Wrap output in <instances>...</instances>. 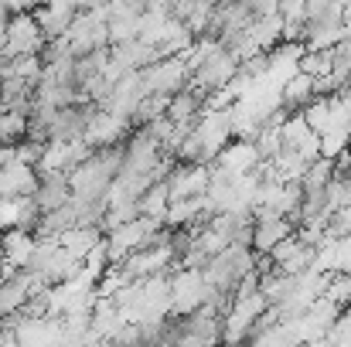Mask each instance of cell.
<instances>
[{"instance_id":"6da1fadb","label":"cell","mask_w":351,"mask_h":347,"mask_svg":"<svg viewBox=\"0 0 351 347\" xmlns=\"http://www.w3.org/2000/svg\"><path fill=\"white\" fill-rule=\"evenodd\" d=\"M256 269V252L252 248H239V245H226L219 255H212V262L205 266V283H208V290H215L219 296H226V300H232V290L235 283L245 276V272H252Z\"/></svg>"},{"instance_id":"7a4b0ae2","label":"cell","mask_w":351,"mask_h":347,"mask_svg":"<svg viewBox=\"0 0 351 347\" xmlns=\"http://www.w3.org/2000/svg\"><path fill=\"white\" fill-rule=\"evenodd\" d=\"M269 303L263 293H252L245 300H232L229 310L222 313V344L226 347H242L249 341V334L259 327V320L266 317Z\"/></svg>"},{"instance_id":"3957f363","label":"cell","mask_w":351,"mask_h":347,"mask_svg":"<svg viewBox=\"0 0 351 347\" xmlns=\"http://www.w3.org/2000/svg\"><path fill=\"white\" fill-rule=\"evenodd\" d=\"M164 235V222L160 218H147V215H140L136 222H126V225H119V229H110L103 235V242H106V255H110V262L117 266L123 262L130 252H136V248H147L150 242H157Z\"/></svg>"},{"instance_id":"277c9868","label":"cell","mask_w":351,"mask_h":347,"mask_svg":"<svg viewBox=\"0 0 351 347\" xmlns=\"http://www.w3.org/2000/svg\"><path fill=\"white\" fill-rule=\"evenodd\" d=\"M174 320H178V331L171 347H222V313L198 307L195 313H184Z\"/></svg>"},{"instance_id":"5b68a950","label":"cell","mask_w":351,"mask_h":347,"mask_svg":"<svg viewBox=\"0 0 351 347\" xmlns=\"http://www.w3.org/2000/svg\"><path fill=\"white\" fill-rule=\"evenodd\" d=\"M338 317H341V307H335L331 300L317 296L304 313H297L293 320H287V327H290L293 344H314V341H324V334L331 331V324Z\"/></svg>"},{"instance_id":"8992f818","label":"cell","mask_w":351,"mask_h":347,"mask_svg":"<svg viewBox=\"0 0 351 347\" xmlns=\"http://www.w3.org/2000/svg\"><path fill=\"white\" fill-rule=\"evenodd\" d=\"M140 79H143L147 96H150V92H157V96H174V92H181V89L188 86V65H184L181 55L160 58V62L140 68Z\"/></svg>"},{"instance_id":"52a82bcc","label":"cell","mask_w":351,"mask_h":347,"mask_svg":"<svg viewBox=\"0 0 351 347\" xmlns=\"http://www.w3.org/2000/svg\"><path fill=\"white\" fill-rule=\"evenodd\" d=\"M45 48V34L38 31L31 14H14L7 24V58H24V55H38Z\"/></svg>"},{"instance_id":"ba28073f","label":"cell","mask_w":351,"mask_h":347,"mask_svg":"<svg viewBox=\"0 0 351 347\" xmlns=\"http://www.w3.org/2000/svg\"><path fill=\"white\" fill-rule=\"evenodd\" d=\"M212 184V167L208 164H174V170L167 174V188H171V201L174 198H202Z\"/></svg>"},{"instance_id":"9c48e42d","label":"cell","mask_w":351,"mask_h":347,"mask_svg":"<svg viewBox=\"0 0 351 347\" xmlns=\"http://www.w3.org/2000/svg\"><path fill=\"white\" fill-rule=\"evenodd\" d=\"M34 205H38V211L45 215V211H55V208H62V205H69L72 201V184H69V174L65 170H45V174H38V188H34Z\"/></svg>"},{"instance_id":"30bf717a","label":"cell","mask_w":351,"mask_h":347,"mask_svg":"<svg viewBox=\"0 0 351 347\" xmlns=\"http://www.w3.org/2000/svg\"><path fill=\"white\" fill-rule=\"evenodd\" d=\"M269 266H276V269L287 272V276H297V272H304V269L314 266V248L304 245L297 235H290V238H283V242L269 252Z\"/></svg>"},{"instance_id":"8fae6325","label":"cell","mask_w":351,"mask_h":347,"mask_svg":"<svg viewBox=\"0 0 351 347\" xmlns=\"http://www.w3.org/2000/svg\"><path fill=\"white\" fill-rule=\"evenodd\" d=\"M212 167L222 170V174H249V170L259 167V153H256L252 140H235L232 136V140L219 150V157L212 160Z\"/></svg>"},{"instance_id":"7c38bea8","label":"cell","mask_w":351,"mask_h":347,"mask_svg":"<svg viewBox=\"0 0 351 347\" xmlns=\"http://www.w3.org/2000/svg\"><path fill=\"white\" fill-rule=\"evenodd\" d=\"M160 62V51L147 41H123V44H110V65H117L119 72H140L147 65Z\"/></svg>"},{"instance_id":"4fadbf2b","label":"cell","mask_w":351,"mask_h":347,"mask_svg":"<svg viewBox=\"0 0 351 347\" xmlns=\"http://www.w3.org/2000/svg\"><path fill=\"white\" fill-rule=\"evenodd\" d=\"M126 133H130V123H123L117 119L113 113H106V110H99V113L89 119V126H86V143L93 146V150H103V146H117L126 140Z\"/></svg>"},{"instance_id":"5bb4252c","label":"cell","mask_w":351,"mask_h":347,"mask_svg":"<svg viewBox=\"0 0 351 347\" xmlns=\"http://www.w3.org/2000/svg\"><path fill=\"white\" fill-rule=\"evenodd\" d=\"M62 341V317H41L17 324V347H58Z\"/></svg>"},{"instance_id":"9a60e30c","label":"cell","mask_w":351,"mask_h":347,"mask_svg":"<svg viewBox=\"0 0 351 347\" xmlns=\"http://www.w3.org/2000/svg\"><path fill=\"white\" fill-rule=\"evenodd\" d=\"M41 218L34 198H0V231L7 229H24V231H34Z\"/></svg>"},{"instance_id":"2e32d148","label":"cell","mask_w":351,"mask_h":347,"mask_svg":"<svg viewBox=\"0 0 351 347\" xmlns=\"http://www.w3.org/2000/svg\"><path fill=\"white\" fill-rule=\"evenodd\" d=\"M314 269H321V272H351V235L324 238L314 248Z\"/></svg>"},{"instance_id":"e0dca14e","label":"cell","mask_w":351,"mask_h":347,"mask_svg":"<svg viewBox=\"0 0 351 347\" xmlns=\"http://www.w3.org/2000/svg\"><path fill=\"white\" fill-rule=\"evenodd\" d=\"M38 188V170L31 164L0 167V198H31Z\"/></svg>"},{"instance_id":"ac0fdd59","label":"cell","mask_w":351,"mask_h":347,"mask_svg":"<svg viewBox=\"0 0 351 347\" xmlns=\"http://www.w3.org/2000/svg\"><path fill=\"white\" fill-rule=\"evenodd\" d=\"M205 99H208V92H202L198 86H184L181 92H174L171 99H167V119L171 123H195L198 116L205 113Z\"/></svg>"},{"instance_id":"d6986e66","label":"cell","mask_w":351,"mask_h":347,"mask_svg":"<svg viewBox=\"0 0 351 347\" xmlns=\"http://www.w3.org/2000/svg\"><path fill=\"white\" fill-rule=\"evenodd\" d=\"M38 235L24 229H7L0 231V259L10 266V269H24V262L31 259V248H34Z\"/></svg>"},{"instance_id":"ffe728a7","label":"cell","mask_w":351,"mask_h":347,"mask_svg":"<svg viewBox=\"0 0 351 347\" xmlns=\"http://www.w3.org/2000/svg\"><path fill=\"white\" fill-rule=\"evenodd\" d=\"M293 235L290 218H269V222H252V252L256 255H269L283 238Z\"/></svg>"},{"instance_id":"44dd1931","label":"cell","mask_w":351,"mask_h":347,"mask_svg":"<svg viewBox=\"0 0 351 347\" xmlns=\"http://www.w3.org/2000/svg\"><path fill=\"white\" fill-rule=\"evenodd\" d=\"M75 14H79V10H69V7H48V3H41L38 10H31V17H34L38 31L45 34V41H51V38H62V34L72 27Z\"/></svg>"},{"instance_id":"7402d4cb","label":"cell","mask_w":351,"mask_h":347,"mask_svg":"<svg viewBox=\"0 0 351 347\" xmlns=\"http://www.w3.org/2000/svg\"><path fill=\"white\" fill-rule=\"evenodd\" d=\"M195 222H208L205 218V194L202 198H174L164 211V229H184Z\"/></svg>"},{"instance_id":"603a6c76","label":"cell","mask_w":351,"mask_h":347,"mask_svg":"<svg viewBox=\"0 0 351 347\" xmlns=\"http://www.w3.org/2000/svg\"><path fill=\"white\" fill-rule=\"evenodd\" d=\"M103 235H106V231L99 229V225H75V229H69L58 238V245H62L65 252H72L75 259H86V255L103 242Z\"/></svg>"},{"instance_id":"cb8c5ba5","label":"cell","mask_w":351,"mask_h":347,"mask_svg":"<svg viewBox=\"0 0 351 347\" xmlns=\"http://www.w3.org/2000/svg\"><path fill=\"white\" fill-rule=\"evenodd\" d=\"M79 225V218H75V208H72V201L69 205H62V208H55V211H45L41 218H38V225H34V235L38 238H62L69 229H75Z\"/></svg>"},{"instance_id":"d4e9b609","label":"cell","mask_w":351,"mask_h":347,"mask_svg":"<svg viewBox=\"0 0 351 347\" xmlns=\"http://www.w3.org/2000/svg\"><path fill=\"white\" fill-rule=\"evenodd\" d=\"M245 31H249V38L256 41L259 51H273V48L283 41V17H280V14L259 17V21H252Z\"/></svg>"},{"instance_id":"484cf974","label":"cell","mask_w":351,"mask_h":347,"mask_svg":"<svg viewBox=\"0 0 351 347\" xmlns=\"http://www.w3.org/2000/svg\"><path fill=\"white\" fill-rule=\"evenodd\" d=\"M280 99H283V106H287L290 113H300V110L314 99V79L297 72L293 79H287V82L280 86Z\"/></svg>"},{"instance_id":"4316f807","label":"cell","mask_w":351,"mask_h":347,"mask_svg":"<svg viewBox=\"0 0 351 347\" xmlns=\"http://www.w3.org/2000/svg\"><path fill=\"white\" fill-rule=\"evenodd\" d=\"M136 201H140V215L164 222V211H167V205H171V188H167V181H154Z\"/></svg>"},{"instance_id":"83f0119b","label":"cell","mask_w":351,"mask_h":347,"mask_svg":"<svg viewBox=\"0 0 351 347\" xmlns=\"http://www.w3.org/2000/svg\"><path fill=\"white\" fill-rule=\"evenodd\" d=\"M140 218V201L136 198H123V201H110L106 205V215H103V231L119 229L126 222H136Z\"/></svg>"},{"instance_id":"f1b7e54d","label":"cell","mask_w":351,"mask_h":347,"mask_svg":"<svg viewBox=\"0 0 351 347\" xmlns=\"http://www.w3.org/2000/svg\"><path fill=\"white\" fill-rule=\"evenodd\" d=\"M335 62H338L335 48L331 51H304L300 62H297V72L300 75H311V79H321V75H328L335 68Z\"/></svg>"},{"instance_id":"f546056e","label":"cell","mask_w":351,"mask_h":347,"mask_svg":"<svg viewBox=\"0 0 351 347\" xmlns=\"http://www.w3.org/2000/svg\"><path fill=\"white\" fill-rule=\"evenodd\" d=\"M331 177H335V164H331L328 157H321V160H314V164L307 167V174L300 177V188H304V194H311V191H324Z\"/></svg>"},{"instance_id":"4dcf8cb0","label":"cell","mask_w":351,"mask_h":347,"mask_svg":"<svg viewBox=\"0 0 351 347\" xmlns=\"http://www.w3.org/2000/svg\"><path fill=\"white\" fill-rule=\"evenodd\" d=\"M41 72H45V65H41V58H38V55L10 58V65H7V75H10V79H24V82H31V86L41 79Z\"/></svg>"},{"instance_id":"1f68e13d","label":"cell","mask_w":351,"mask_h":347,"mask_svg":"<svg viewBox=\"0 0 351 347\" xmlns=\"http://www.w3.org/2000/svg\"><path fill=\"white\" fill-rule=\"evenodd\" d=\"M321 296L331 300L335 307H351V272H331Z\"/></svg>"},{"instance_id":"d6a6232c","label":"cell","mask_w":351,"mask_h":347,"mask_svg":"<svg viewBox=\"0 0 351 347\" xmlns=\"http://www.w3.org/2000/svg\"><path fill=\"white\" fill-rule=\"evenodd\" d=\"M348 143H351V129H331V133L321 136V157L335 160L338 153L348 150Z\"/></svg>"},{"instance_id":"836d02e7","label":"cell","mask_w":351,"mask_h":347,"mask_svg":"<svg viewBox=\"0 0 351 347\" xmlns=\"http://www.w3.org/2000/svg\"><path fill=\"white\" fill-rule=\"evenodd\" d=\"M351 235V205H341L328 215V238H345Z\"/></svg>"},{"instance_id":"e575fe53","label":"cell","mask_w":351,"mask_h":347,"mask_svg":"<svg viewBox=\"0 0 351 347\" xmlns=\"http://www.w3.org/2000/svg\"><path fill=\"white\" fill-rule=\"evenodd\" d=\"M293 153H300V157H304L307 164L321 160V136H317V133H311V136H307L304 143H297V146H293Z\"/></svg>"},{"instance_id":"d590c367","label":"cell","mask_w":351,"mask_h":347,"mask_svg":"<svg viewBox=\"0 0 351 347\" xmlns=\"http://www.w3.org/2000/svg\"><path fill=\"white\" fill-rule=\"evenodd\" d=\"M45 0H0V10H7L10 17L14 14H31V10H38Z\"/></svg>"},{"instance_id":"8d00e7d4","label":"cell","mask_w":351,"mask_h":347,"mask_svg":"<svg viewBox=\"0 0 351 347\" xmlns=\"http://www.w3.org/2000/svg\"><path fill=\"white\" fill-rule=\"evenodd\" d=\"M283 41L287 44H304V21H283Z\"/></svg>"},{"instance_id":"74e56055","label":"cell","mask_w":351,"mask_h":347,"mask_svg":"<svg viewBox=\"0 0 351 347\" xmlns=\"http://www.w3.org/2000/svg\"><path fill=\"white\" fill-rule=\"evenodd\" d=\"M276 3H280V0H245V7L252 10V21H259V17H269V14H276Z\"/></svg>"},{"instance_id":"f35d334b","label":"cell","mask_w":351,"mask_h":347,"mask_svg":"<svg viewBox=\"0 0 351 347\" xmlns=\"http://www.w3.org/2000/svg\"><path fill=\"white\" fill-rule=\"evenodd\" d=\"M335 177H341V188H345V198H348V205H351V167H348V170H341V174H335Z\"/></svg>"},{"instance_id":"ab89813d","label":"cell","mask_w":351,"mask_h":347,"mask_svg":"<svg viewBox=\"0 0 351 347\" xmlns=\"http://www.w3.org/2000/svg\"><path fill=\"white\" fill-rule=\"evenodd\" d=\"M7 65H10V58H7V55H0V82L7 79Z\"/></svg>"},{"instance_id":"60d3db41","label":"cell","mask_w":351,"mask_h":347,"mask_svg":"<svg viewBox=\"0 0 351 347\" xmlns=\"http://www.w3.org/2000/svg\"><path fill=\"white\" fill-rule=\"evenodd\" d=\"M7 272H10V266H7V262H3V259H0V279H3V276H7Z\"/></svg>"},{"instance_id":"b9f144b4","label":"cell","mask_w":351,"mask_h":347,"mask_svg":"<svg viewBox=\"0 0 351 347\" xmlns=\"http://www.w3.org/2000/svg\"><path fill=\"white\" fill-rule=\"evenodd\" d=\"M345 38H351V21H345Z\"/></svg>"}]
</instances>
